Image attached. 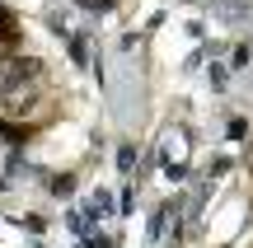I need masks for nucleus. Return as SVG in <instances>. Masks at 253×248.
I'll use <instances>...</instances> for the list:
<instances>
[{"label":"nucleus","instance_id":"1","mask_svg":"<svg viewBox=\"0 0 253 248\" xmlns=\"http://www.w3.org/2000/svg\"><path fill=\"white\" fill-rule=\"evenodd\" d=\"M38 75H42V66L38 61H14L5 71V108H28L33 103V94H38Z\"/></svg>","mask_w":253,"mask_h":248},{"label":"nucleus","instance_id":"2","mask_svg":"<svg viewBox=\"0 0 253 248\" xmlns=\"http://www.w3.org/2000/svg\"><path fill=\"white\" fill-rule=\"evenodd\" d=\"M0 42H5V47H14V42H19V28H14V19H0Z\"/></svg>","mask_w":253,"mask_h":248},{"label":"nucleus","instance_id":"3","mask_svg":"<svg viewBox=\"0 0 253 248\" xmlns=\"http://www.w3.org/2000/svg\"><path fill=\"white\" fill-rule=\"evenodd\" d=\"M0 136H9V141H24L28 131H24V127H5V122H0Z\"/></svg>","mask_w":253,"mask_h":248},{"label":"nucleus","instance_id":"4","mask_svg":"<svg viewBox=\"0 0 253 248\" xmlns=\"http://www.w3.org/2000/svg\"><path fill=\"white\" fill-rule=\"evenodd\" d=\"M99 5H113V0H99Z\"/></svg>","mask_w":253,"mask_h":248}]
</instances>
